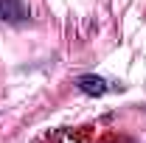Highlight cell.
I'll return each mask as SVG.
<instances>
[{
  "mask_svg": "<svg viewBox=\"0 0 146 143\" xmlns=\"http://www.w3.org/2000/svg\"><path fill=\"white\" fill-rule=\"evenodd\" d=\"M25 17H28V9L23 6V0H0V20L23 23Z\"/></svg>",
  "mask_w": 146,
  "mask_h": 143,
  "instance_id": "6da1fadb",
  "label": "cell"
},
{
  "mask_svg": "<svg viewBox=\"0 0 146 143\" xmlns=\"http://www.w3.org/2000/svg\"><path fill=\"white\" fill-rule=\"evenodd\" d=\"M76 87L82 90L84 95H104V93H107L104 79H98V76H82V79L76 81Z\"/></svg>",
  "mask_w": 146,
  "mask_h": 143,
  "instance_id": "7a4b0ae2",
  "label": "cell"
}]
</instances>
